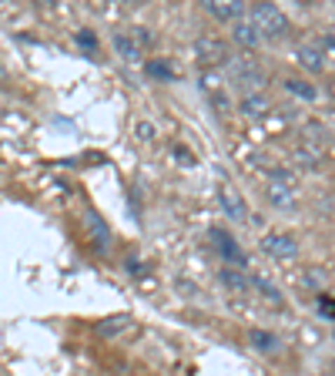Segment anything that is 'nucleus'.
Wrapping results in <instances>:
<instances>
[{"label":"nucleus","instance_id":"f257e3e1","mask_svg":"<svg viewBox=\"0 0 335 376\" xmlns=\"http://www.w3.org/2000/svg\"><path fill=\"white\" fill-rule=\"evenodd\" d=\"M252 27L259 30V37L282 41V37H289L292 24L275 4H255V7H252Z\"/></svg>","mask_w":335,"mask_h":376},{"label":"nucleus","instance_id":"f03ea898","mask_svg":"<svg viewBox=\"0 0 335 376\" xmlns=\"http://www.w3.org/2000/svg\"><path fill=\"white\" fill-rule=\"evenodd\" d=\"M231 64V74H235V81H238V88H245V94H259L261 84H265V71H261L255 60L248 58H228Z\"/></svg>","mask_w":335,"mask_h":376},{"label":"nucleus","instance_id":"7ed1b4c3","mask_svg":"<svg viewBox=\"0 0 335 376\" xmlns=\"http://www.w3.org/2000/svg\"><path fill=\"white\" fill-rule=\"evenodd\" d=\"M268 202L278 205V209H292L295 205V181L285 171H275L272 175V181H268Z\"/></svg>","mask_w":335,"mask_h":376},{"label":"nucleus","instance_id":"20e7f679","mask_svg":"<svg viewBox=\"0 0 335 376\" xmlns=\"http://www.w3.org/2000/svg\"><path fill=\"white\" fill-rule=\"evenodd\" d=\"M212 242H214V252L231 266H245V252L238 249V242H235V235H228L225 228H212Z\"/></svg>","mask_w":335,"mask_h":376},{"label":"nucleus","instance_id":"39448f33","mask_svg":"<svg viewBox=\"0 0 335 376\" xmlns=\"http://www.w3.org/2000/svg\"><path fill=\"white\" fill-rule=\"evenodd\" d=\"M195 51H198V58L205 60V64H228V58H231V51H228V44L221 41V37H198V44H195Z\"/></svg>","mask_w":335,"mask_h":376},{"label":"nucleus","instance_id":"423d86ee","mask_svg":"<svg viewBox=\"0 0 335 376\" xmlns=\"http://www.w3.org/2000/svg\"><path fill=\"white\" fill-rule=\"evenodd\" d=\"M261 249L275 259H295L299 256V242L285 235V232H268L265 239H261Z\"/></svg>","mask_w":335,"mask_h":376},{"label":"nucleus","instance_id":"0eeeda50","mask_svg":"<svg viewBox=\"0 0 335 376\" xmlns=\"http://www.w3.org/2000/svg\"><path fill=\"white\" fill-rule=\"evenodd\" d=\"M84 232L91 235L94 249H101V252H104L107 242H111V232H107V226L97 219V215H94V212H88V215H84Z\"/></svg>","mask_w":335,"mask_h":376},{"label":"nucleus","instance_id":"6e6552de","mask_svg":"<svg viewBox=\"0 0 335 376\" xmlns=\"http://www.w3.org/2000/svg\"><path fill=\"white\" fill-rule=\"evenodd\" d=\"M205 11H208L214 20H242L245 4H238V0H228V4H205Z\"/></svg>","mask_w":335,"mask_h":376},{"label":"nucleus","instance_id":"1a4fd4ad","mask_svg":"<svg viewBox=\"0 0 335 376\" xmlns=\"http://www.w3.org/2000/svg\"><path fill=\"white\" fill-rule=\"evenodd\" d=\"M268 98L265 94H245L242 98V115L245 118H261V115H268Z\"/></svg>","mask_w":335,"mask_h":376},{"label":"nucleus","instance_id":"9d476101","mask_svg":"<svg viewBox=\"0 0 335 376\" xmlns=\"http://www.w3.org/2000/svg\"><path fill=\"white\" fill-rule=\"evenodd\" d=\"M235 41L245 47H259L261 44V37H259V30L252 27V20H235Z\"/></svg>","mask_w":335,"mask_h":376},{"label":"nucleus","instance_id":"9b49d317","mask_svg":"<svg viewBox=\"0 0 335 376\" xmlns=\"http://www.w3.org/2000/svg\"><path fill=\"white\" fill-rule=\"evenodd\" d=\"M299 60H302L308 71H322V67H325L322 47H312V44H302V47H299Z\"/></svg>","mask_w":335,"mask_h":376},{"label":"nucleus","instance_id":"f8f14e48","mask_svg":"<svg viewBox=\"0 0 335 376\" xmlns=\"http://www.w3.org/2000/svg\"><path fill=\"white\" fill-rule=\"evenodd\" d=\"M221 205H225V212H228L231 219H248V209H245V202H238L231 188H221Z\"/></svg>","mask_w":335,"mask_h":376},{"label":"nucleus","instance_id":"ddd939ff","mask_svg":"<svg viewBox=\"0 0 335 376\" xmlns=\"http://www.w3.org/2000/svg\"><path fill=\"white\" fill-rule=\"evenodd\" d=\"M248 339H252V346H255V349H261V353H272V349H278V339H275L272 332L252 330V332H248Z\"/></svg>","mask_w":335,"mask_h":376},{"label":"nucleus","instance_id":"4468645a","mask_svg":"<svg viewBox=\"0 0 335 376\" xmlns=\"http://www.w3.org/2000/svg\"><path fill=\"white\" fill-rule=\"evenodd\" d=\"M114 47H118V54H121L124 60H137V58H141L135 37H124V34H118V37H114Z\"/></svg>","mask_w":335,"mask_h":376},{"label":"nucleus","instance_id":"2eb2a0df","mask_svg":"<svg viewBox=\"0 0 335 376\" xmlns=\"http://www.w3.org/2000/svg\"><path fill=\"white\" fill-rule=\"evenodd\" d=\"M221 283L228 289H235V292H245V289H248V279H245L238 269H228V266L221 269Z\"/></svg>","mask_w":335,"mask_h":376},{"label":"nucleus","instance_id":"dca6fc26","mask_svg":"<svg viewBox=\"0 0 335 376\" xmlns=\"http://www.w3.org/2000/svg\"><path fill=\"white\" fill-rule=\"evenodd\" d=\"M285 88H289L292 94H299V98H305V101H315V98H319V91L312 88L308 81H295V77H289V81H285Z\"/></svg>","mask_w":335,"mask_h":376},{"label":"nucleus","instance_id":"f3484780","mask_svg":"<svg viewBox=\"0 0 335 376\" xmlns=\"http://www.w3.org/2000/svg\"><path fill=\"white\" fill-rule=\"evenodd\" d=\"M252 283H255V289H259L261 296H268L272 302H282V292H278V289H275L272 283H268V279H261V275H255Z\"/></svg>","mask_w":335,"mask_h":376},{"label":"nucleus","instance_id":"a211bd4d","mask_svg":"<svg viewBox=\"0 0 335 376\" xmlns=\"http://www.w3.org/2000/svg\"><path fill=\"white\" fill-rule=\"evenodd\" d=\"M148 77H161V81H171V77H175V71L168 67L165 60H151V64H148Z\"/></svg>","mask_w":335,"mask_h":376},{"label":"nucleus","instance_id":"6ab92c4d","mask_svg":"<svg viewBox=\"0 0 335 376\" xmlns=\"http://www.w3.org/2000/svg\"><path fill=\"white\" fill-rule=\"evenodd\" d=\"M77 44L84 47L88 54H94V51H97V37H94L91 30H77Z\"/></svg>","mask_w":335,"mask_h":376},{"label":"nucleus","instance_id":"aec40b11","mask_svg":"<svg viewBox=\"0 0 335 376\" xmlns=\"http://www.w3.org/2000/svg\"><path fill=\"white\" fill-rule=\"evenodd\" d=\"M121 323H128V316H118V319H104L101 326H97V332H104V336H114V332L121 330Z\"/></svg>","mask_w":335,"mask_h":376},{"label":"nucleus","instance_id":"412c9836","mask_svg":"<svg viewBox=\"0 0 335 376\" xmlns=\"http://www.w3.org/2000/svg\"><path fill=\"white\" fill-rule=\"evenodd\" d=\"M319 313L325 319H332L335 316V309H332V296H329V292H325V296H319Z\"/></svg>","mask_w":335,"mask_h":376},{"label":"nucleus","instance_id":"4be33fe9","mask_svg":"<svg viewBox=\"0 0 335 376\" xmlns=\"http://www.w3.org/2000/svg\"><path fill=\"white\" fill-rule=\"evenodd\" d=\"M175 155L182 158V162H188V165H195V155L191 151H184V148H175Z\"/></svg>","mask_w":335,"mask_h":376},{"label":"nucleus","instance_id":"5701e85b","mask_svg":"<svg viewBox=\"0 0 335 376\" xmlns=\"http://www.w3.org/2000/svg\"><path fill=\"white\" fill-rule=\"evenodd\" d=\"M0 81H4V67H0Z\"/></svg>","mask_w":335,"mask_h":376}]
</instances>
